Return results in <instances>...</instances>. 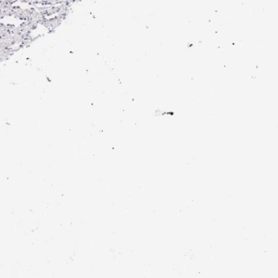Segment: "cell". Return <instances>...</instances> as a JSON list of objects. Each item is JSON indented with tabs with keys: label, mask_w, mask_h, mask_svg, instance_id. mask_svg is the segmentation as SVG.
I'll list each match as a JSON object with an SVG mask.
<instances>
[{
	"label": "cell",
	"mask_w": 278,
	"mask_h": 278,
	"mask_svg": "<svg viewBox=\"0 0 278 278\" xmlns=\"http://www.w3.org/2000/svg\"><path fill=\"white\" fill-rule=\"evenodd\" d=\"M226 201H227V200H226ZM228 202H229V201H228ZM229 203H230V202H229ZM231 205H232V204H231ZM232 206H233V205H232ZM234 207H235V206H234ZM235 208H236V207H235ZM236 209H237V208H236ZM239 211H240V210H239ZM240 212H241V211H240ZM241 213H242V212H241ZM242 214H243V213H242ZM243 215H244V214H243ZM245 216H246V215H245ZM247 218H248V217H247ZM248 219H249V218H248ZM250 220H251V219H250ZM251 221H252V220H251ZM252 222H253V221H252ZM253 223H254V222H253ZM254 224H255V223H254ZM256 225H257V224H256ZM257 226H258V225H257ZM258 227H260V226H258Z\"/></svg>",
	"instance_id": "obj_1"
}]
</instances>
